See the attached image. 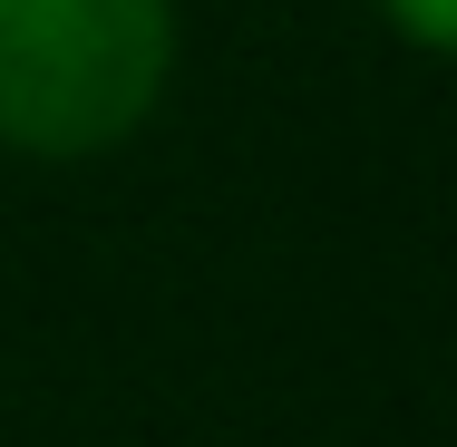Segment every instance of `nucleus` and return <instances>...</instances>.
I'll list each match as a JSON object with an SVG mask.
<instances>
[{"label": "nucleus", "mask_w": 457, "mask_h": 447, "mask_svg": "<svg viewBox=\"0 0 457 447\" xmlns=\"http://www.w3.org/2000/svg\"><path fill=\"white\" fill-rule=\"evenodd\" d=\"M176 69V0H0V137L20 156H107Z\"/></svg>", "instance_id": "f257e3e1"}, {"label": "nucleus", "mask_w": 457, "mask_h": 447, "mask_svg": "<svg viewBox=\"0 0 457 447\" xmlns=\"http://www.w3.org/2000/svg\"><path fill=\"white\" fill-rule=\"evenodd\" d=\"M389 20L419 39V49H448V20H457V0H389Z\"/></svg>", "instance_id": "f03ea898"}]
</instances>
